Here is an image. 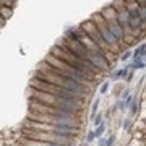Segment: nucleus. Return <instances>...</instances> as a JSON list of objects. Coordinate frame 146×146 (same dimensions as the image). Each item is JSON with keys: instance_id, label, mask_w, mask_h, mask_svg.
I'll use <instances>...</instances> for the list:
<instances>
[{"instance_id": "nucleus-22", "label": "nucleus", "mask_w": 146, "mask_h": 146, "mask_svg": "<svg viewBox=\"0 0 146 146\" xmlns=\"http://www.w3.org/2000/svg\"><path fill=\"white\" fill-rule=\"evenodd\" d=\"M125 102H122V101H119V102H117V107H119V109H123V107H125Z\"/></svg>"}, {"instance_id": "nucleus-7", "label": "nucleus", "mask_w": 146, "mask_h": 146, "mask_svg": "<svg viewBox=\"0 0 146 146\" xmlns=\"http://www.w3.org/2000/svg\"><path fill=\"white\" fill-rule=\"evenodd\" d=\"M145 52H146V44H141V46H138V47L135 49V52H133V58H135V60H138V58H143Z\"/></svg>"}, {"instance_id": "nucleus-1", "label": "nucleus", "mask_w": 146, "mask_h": 146, "mask_svg": "<svg viewBox=\"0 0 146 146\" xmlns=\"http://www.w3.org/2000/svg\"><path fill=\"white\" fill-rule=\"evenodd\" d=\"M91 20L96 23V26H98V29L101 31V34H102V39L106 41V44H107L109 47H114V49H117V47H119V42H120V41L114 36V34H112V33H110L109 26H107L106 20L102 18V16H101V13H99V15H94Z\"/></svg>"}, {"instance_id": "nucleus-21", "label": "nucleus", "mask_w": 146, "mask_h": 146, "mask_svg": "<svg viewBox=\"0 0 146 146\" xmlns=\"http://www.w3.org/2000/svg\"><path fill=\"white\" fill-rule=\"evenodd\" d=\"M135 2H136L140 7H146V0H135Z\"/></svg>"}, {"instance_id": "nucleus-24", "label": "nucleus", "mask_w": 146, "mask_h": 146, "mask_svg": "<svg viewBox=\"0 0 146 146\" xmlns=\"http://www.w3.org/2000/svg\"><path fill=\"white\" fill-rule=\"evenodd\" d=\"M50 146H62V145H58V143H50Z\"/></svg>"}, {"instance_id": "nucleus-15", "label": "nucleus", "mask_w": 146, "mask_h": 146, "mask_svg": "<svg viewBox=\"0 0 146 146\" xmlns=\"http://www.w3.org/2000/svg\"><path fill=\"white\" fill-rule=\"evenodd\" d=\"M98 107H99V99H96V101H94V102H93V107H91V114H96V110H98Z\"/></svg>"}, {"instance_id": "nucleus-8", "label": "nucleus", "mask_w": 146, "mask_h": 146, "mask_svg": "<svg viewBox=\"0 0 146 146\" xmlns=\"http://www.w3.org/2000/svg\"><path fill=\"white\" fill-rule=\"evenodd\" d=\"M128 68L130 67L122 68V70H119V72H115L112 76H114V78H127V76H128Z\"/></svg>"}, {"instance_id": "nucleus-19", "label": "nucleus", "mask_w": 146, "mask_h": 146, "mask_svg": "<svg viewBox=\"0 0 146 146\" xmlns=\"http://www.w3.org/2000/svg\"><path fill=\"white\" fill-rule=\"evenodd\" d=\"M94 138H96V133H94V131H89L88 133V141H93Z\"/></svg>"}, {"instance_id": "nucleus-5", "label": "nucleus", "mask_w": 146, "mask_h": 146, "mask_svg": "<svg viewBox=\"0 0 146 146\" xmlns=\"http://www.w3.org/2000/svg\"><path fill=\"white\" fill-rule=\"evenodd\" d=\"M78 131V128H73V127H62V125H54V133L57 135H63V136H72Z\"/></svg>"}, {"instance_id": "nucleus-9", "label": "nucleus", "mask_w": 146, "mask_h": 146, "mask_svg": "<svg viewBox=\"0 0 146 146\" xmlns=\"http://www.w3.org/2000/svg\"><path fill=\"white\" fill-rule=\"evenodd\" d=\"M0 11H2V18H3V20H7V18H10V16H11L13 8H10V7H2V8H0Z\"/></svg>"}, {"instance_id": "nucleus-23", "label": "nucleus", "mask_w": 146, "mask_h": 146, "mask_svg": "<svg viewBox=\"0 0 146 146\" xmlns=\"http://www.w3.org/2000/svg\"><path fill=\"white\" fill-rule=\"evenodd\" d=\"M128 128H130V120H127L125 122V130H128Z\"/></svg>"}, {"instance_id": "nucleus-16", "label": "nucleus", "mask_w": 146, "mask_h": 146, "mask_svg": "<svg viewBox=\"0 0 146 146\" xmlns=\"http://www.w3.org/2000/svg\"><path fill=\"white\" fill-rule=\"evenodd\" d=\"M94 125H96V127L102 125V115H101V114H98V117L94 119Z\"/></svg>"}, {"instance_id": "nucleus-20", "label": "nucleus", "mask_w": 146, "mask_h": 146, "mask_svg": "<svg viewBox=\"0 0 146 146\" xmlns=\"http://www.w3.org/2000/svg\"><path fill=\"white\" fill-rule=\"evenodd\" d=\"M107 88H109V83H104L102 86H101V93H106V91H107Z\"/></svg>"}, {"instance_id": "nucleus-14", "label": "nucleus", "mask_w": 146, "mask_h": 146, "mask_svg": "<svg viewBox=\"0 0 146 146\" xmlns=\"http://www.w3.org/2000/svg\"><path fill=\"white\" fill-rule=\"evenodd\" d=\"M130 55H131L130 50H125V52L120 55V60H122V62H125V60H128V58H130Z\"/></svg>"}, {"instance_id": "nucleus-10", "label": "nucleus", "mask_w": 146, "mask_h": 146, "mask_svg": "<svg viewBox=\"0 0 146 146\" xmlns=\"http://www.w3.org/2000/svg\"><path fill=\"white\" fill-rule=\"evenodd\" d=\"M146 63H145V60L143 58H138V60H135V62L131 63V67L130 68H133V70H141V68L145 67Z\"/></svg>"}, {"instance_id": "nucleus-3", "label": "nucleus", "mask_w": 146, "mask_h": 146, "mask_svg": "<svg viewBox=\"0 0 146 146\" xmlns=\"http://www.w3.org/2000/svg\"><path fill=\"white\" fill-rule=\"evenodd\" d=\"M107 26H109V29H110V33L114 34L119 41H122L123 39V36H125V29L120 26V23H119V20H114V21H109L107 23Z\"/></svg>"}, {"instance_id": "nucleus-13", "label": "nucleus", "mask_w": 146, "mask_h": 146, "mask_svg": "<svg viewBox=\"0 0 146 146\" xmlns=\"http://www.w3.org/2000/svg\"><path fill=\"white\" fill-rule=\"evenodd\" d=\"M0 2H2V7H10V8L15 7V0H0Z\"/></svg>"}, {"instance_id": "nucleus-11", "label": "nucleus", "mask_w": 146, "mask_h": 146, "mask_svg": "<svg viewBox=\"0 0 146 146\" xmlns=\"http://www.w3.org/2000/svg\"><path fill=\"white\" fill-rule=\"evenodd\" d=\"M140 18H141V21L143 23H146V7H140Z\"/></svg>"}, {"instance_id": "nucleus-12", "label": "nucleus", "mask_w": 146, "mask_h": 146, "mask_svg": "<svg viewBox=\"0 0 146 146\" xmlns=\"http://www.w3.org/2000/svg\"><path fill=\"white\" fill-rule=\"evenodd\" d=\"M104 130H106V127H104V123H102V125H99L98 128H96V131H94V133H96V136H98V138H101V136H102V133H104Z\"/></svg>"}, {"instance_id": "nucleus-6", "label": "nucleus", "mask_w": 146, "mask_h": 146, "mask_svg": "<svg viewBox=\"0 0 146 146\" xmlns=\"http://www.w3.org/2000/svg\"><path fill=\"white\" fill-rule=\"evenodd\" d=\"M21 146H50L47 141H39V140H25Z\"/></svg>"}, {"instance_id": "nucleus-4", "label": "nucleus", "mask_w": 146, "mask_h": 146, "mask_svg": "<svg viewBox=\"0 0 146 146\" xmlns=\"http://www.w3.org/2000/svg\"><path fill=\"white\" fill-rule=\"evenodd\" d=\"M101 16L106 20V23H109V21H114L119 18V11L115 10L114 7L110 5V7H106V8H102L101 10Z\"/></svg>"}, {"instance_id": "nucleus-18", "label": "nucleus", "mask_w": 146, "mask_h": 146, "mask_svg": "<svg viewBox=\"0 0 146 146\" xmlns=\"http://www.w3.org/2000/svg\"><path fill=\"white\" fill-rule=\"evenodd\" d=\"M114 140H115V136H110V138H107V141H106V146H112V145H114Z\"/></svg>"}, {"instance_id": "nucleus-2", "label": "nucleus", "mask_w": 146, "mask_h": 146, "mask_svg": "<svg viewBox=\"0 0 146 146\" xmlns=\"http://www.w3.org/2000/svg\"><path fill=\"white\" fill-rule=\"evenodd\" d=\"M88 60L93 63L96 68H99L101 72L107 70V67H109V58H107V55H106L104 52H89Z\"/></svg>"}, {"instance_id": "nucleus-17", "label": "nucleus", "mask_w": 146, "mask_h": 146, "mask_svg": "<svg viewBox=\"0 0 146 146\" xmlns=\"http://www.w3.org/2000/svg\"><path fill=\"white\" fill-rule=\"evenodd\" d=\"M138 106H140V102L138 101H133V104H131V114H136V110H138Z\"/></svg>"}]
</instances>
